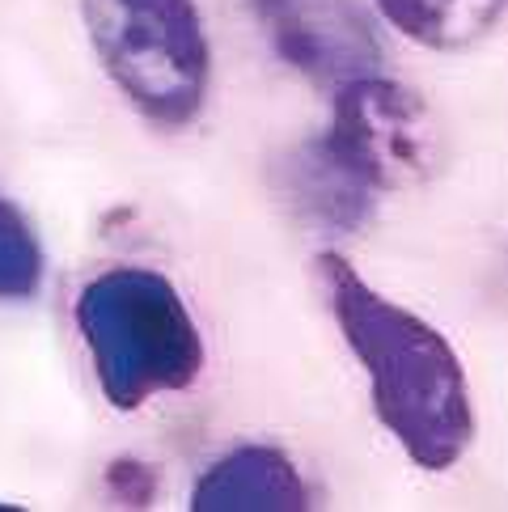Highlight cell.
I'll list each match as a JSON object with an SVG mask.
<instances>
[{
    "instance_id": "6da1fadb",
    "label": "cell",
    "mask_w": 508,
    "mask_h": 512,
    "mask_svg": "<svg viewBox=\"0 0 508 512\" xmlns=\"http://www.w3.org/2000/svg\"><path fill=\"white\" fill-rule=\"evenodd\" d=\"M314 267L343 343L365 364L381 428L415 466H458L475 441V402L449 339L407 305L381 297L343 254L322 250Z\"/></svg>"
},
{
    "instance_id": "3957f363",
    "label": "cell",
    "mask_w": 508,
    "mask_h": 512,
    "mask_svg": "<svg viewBox=\"0 0 508 512\" xmlns=\"http://www.w3.org/2000/svg\"><path fill=\"white\" fill-rule=\"evenodd\" d=\"M102 72L157 127H191L208 102L212 47L195 0H81Z\"/></svg>"
},
{
    "instance_id": "ba28073f",
    "label": "cell",
    "mask_w": 508,
    "mask_h": 512,
    "mask_svg": "<svg viewBox=\"0 0 508 512\" xmlns=\"http://www.w3.org/2000/svg\"><path fill=\"white\" fill-rule=\"evenodd\" d=\"M43 284V242L26 212L0 195V301H26Z\"/></svg>"
},
{
    "instance_id": "52a82bcc",
    "label": "cell",
    "mask_w": 508,
    "mask_h": 512,
    "mask_svg": "<svg viewBox=\"0 0 508 512\" xmlns=\"http://www.w3.org/2000/svg\"><path fill=\"white\" fill-rule=\"evenodd\" d=\"M381 17L432 51H462L500 22L504 0H377Z\"/></svg>"
},
{
    "instance_id": "8992f818",
    "label": "cell",
    "mask_w": 508,
    "mask_h": 512,
    "mask_svg": "<svg viewBox=\"0 0 508 512\" xmlns=\"http://www.w3.org/2000/svg\"><path fill=\"white\" fill-rule=\"evenodd\" d=\"M195 512H301L310 508V487H305L293 457L271 445H242L195 479L191 491Z\"/></svg>"
},
{
    "instance_id": "277c9868",
    "label": "cell",
    "mask_w": 508,
    "mask_h": 512,
    "mask_svg": "<svg viewBox=\"0 0 508 512\" xmlns=\"http://www.w3.org/2000/svg\"><path fill=\"white\" fill-rule=\"evenodd\" d=\"M314 153L360 195H373L428 174L437 161V127L420 94L369 72L335 89L331 132L314 144Z\"/></svg>"
},
{
    "instance_id": "5b68a950",
    "label": "cell",
    "mask_w": 508,
    "mask_h": 512,
    "mask_svg": "<svg viewBox=\"0 0 508 512\" xmlns=\"http://www.w3.org/2000/svg\"><path fill=\"white\" fill-rule=\"evenodd\" d=\"M280 56L318 85H348L381 68V43L356 0H250Z\"/></svg>"
},
{
    "instance_id": "7a4b0ae2",
    "label": "cell",
    "mask_w": 508,
    "mask_h": 512,
    "mask_svg": "<svg viewBox=\"0 0 508 512\" xmlns=\"http://www.w3.org/2000/svg\"><path fill=\"white\" fill-rule=\"evenodd\" d=\"M77 331L115 411L191 390L204 369V339L183 292L153 267H111L89 280L77 297Z\"/></svg>"
}]
</instances>
